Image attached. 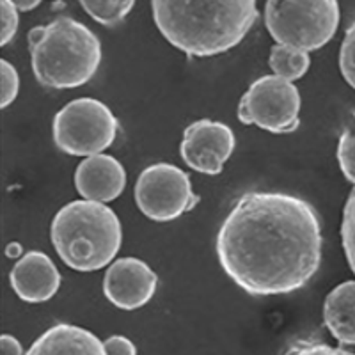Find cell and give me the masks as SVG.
Instances as JSON below:
<instances>
[{
    "instance_id": "cell-1",
    "label": "cell",
    "mask_w": 355,
    "mask_h": 355,
    "mask_svg": "<svg viewBox=\"0 0 355 355\" xmlns=\"http://www.w3.org/2000/svg\"><path fill=\"white\" fill-rule=\"evenodd\" d=\"M322 224L306 199L286 192H247L217 233L222 270L254 297L300 290L322 263Z\"/></svg>"
},
{
    "instance_id": "cell-2",
    "label": "cell",
    "mask_w": 355,
    "mask_h": 355,
    "mask_svg": "<svg viewBox=\"0 0 355 355\" xmlns=\"http://www.w3.org/2000/svg\"><path fill=\"white\" fill-rule=\"evenodd\" d=\"M151 8L162 36L189 57L230 52L258 18L256 0H151Z\"/></svg>"
},
{
    "instance_id": "cell-3",
    "label": "cell",
    "mask_w": 355,
    "mask_h": 355,
    "mask_svg": "<svg viewBox=\"0 0 355 355\" xmlns=\"http://www.w3.org/2000/svg\"><path fill=\"white\" fill-rule=\"evenodd\" d=\"M31 64L46 89H75L87 84L101 64V43L89 27L61 17L28 33Z\"/></svg>"
},
{
    "instance_id": "cell-4",
    "label": "cell",
    "mask_w": 355,
    "mask_h": 355,
    "mask_svg": "<svg viewBox=\"0 0 355 355\" xmlns=\"http://www.w3.org/2000/svg\"><path fill=\"white\" fill-rule=\"evenodd\" d=\"M50 240L66 266L77 272H96L112 263L121 249L123 226L105 202L82 199L57 211Z\"/></svg>"
},
{
    "instance_id": "cell-5",
    "label": "cell",
    "mask_w": 355,
    "mask_h": 355,
    "mask_svg": "<svg viewBox=\"0 0 355 355\" xmlns=\"http://www.w3.org/2000/svg\"><path fill=\"white\" fill-rule=\"evenodd\" d=\"M338 0H266L265 25L272 40L291 49L315 52L339 27Z\"/></svg>"
},
{
    "instance_id": "cell-6",
    "label": "cell",
    "mask_w": 355,
    "mask_h": 355,
    "mask_svg": "<svg viewBox=\"0 0 355 355\" xmlns=\"http://www.w3.org/2000/svg\"><path fill=\"white\" fill-rule=\"evenodd\" d=\"M117 117L94 98H77L55 114L52 123L53 142L71 157H93L110 148L116 141Z\"/></svg>"
},
{
    "instance_id": "cell-7",
    "label": "cell",
    "mask_w": 355,
    "mask_h": 355,
    "mask_svg": "<svg viewBox=\"0 0 355 355\" xmlns=\"http://www.w3.org/2000/svg\"><path fill=\"white\" fill-rule=\"evenodd\" d=\"M299 87L277 75H263L249 85L239 103V121L270 133H291L299 128Z\"/></svg>"
},
{
    "instance_id": "cell-8",
    "label": "cell",
    "mask_w": 355,
    "mask_h": 355,
    "mask_svg": "<svg viewBox=\"0 0 355 355\" xmlns=\"http://www.w3.org/2000/svg\"><path fill=\"white\" fill-rule=\"evenodd\" d=\"M133 199L139 210L155 222L176 220L199 201L189 174L167 162L153 164L139 174Z\"/></svg>"
},
{
    "instance_id": "cell-9",
    "label": "cell",
    "mask_w": 355,
    "mask_h": 355,
    "mask_svg": "<svg viewBox=\"0 0 355 355\" xmlns=\"http://www.w3.org/2000/svg\"><path fill=\"white\" fill-rule=\"evenodd\" d=\"M236 139L226 123L198 119L183 132L180 153L183 162L196 173L217 176L231 158Z\"/></svg>"
},
{
    "instance_id": "cell-10",
    "label": "cell",
    "mask_w": 355,
    "mask_h": 355,
    "mask_svg": "<svg viewBox=\"0 0 355 355\" xmlns=\"http://www.w3.org/2000/svg\"><path fill=\"white\" fill-rule=\"evenodd\" d=\"M158 277L146 261L139 258L116 259L103 275V295L112 306L123 311L144 307L157 293Z\"/></svg>"
},
{
    "instance_id": "cell-11",
    "label": "cell",
    "mask_w": 355,
    "mask_h": 355,
    "mask_svg": "<svg viewBox=\"0 0 355 355\" xmlns=\"http://www.w3.org/2000/svg\"><path fill=\"white\" fill-rule=\"evenodd\" d=\"M12 291L27 304H43L61 288V274L55 263L41 250H28L17 259L9 274Z\"/></svg>"
},
{
    "instance_id": "cell-12",
    "label": "cell",
    "mask_w": 355,
    "mask_h": 355,
    "mask_svg": "<svg viewBox=\"0 0 355 355\" xmlns=\"http://www.w3.org/2000/svg\"><path fill=\"white\" fill-rule=\"evenodd\" d=\"M75 189L89 201L110 202L126 189V171L116 157L100 153L87 157L75 171Z\"/></svg>"
},
{
    "instance_id": "cell-13",
    "label": "cell",
    "mask_w": 355,
    "mask_h": 355,
    "mask_svg": "<svg viewBox=\"0 0 355 355\" xmlns=\"http://www.w3.org/2000/svg\"><path fill=\"white\" fill-rule=\"evenodd\" d=\"M25 355H107L96 334L71 323H57L31 345Z\"/></svg>"
},
{
    "instance_id": "cell-14",
    "label": "cell",
    "mask_w": 355,
    "mask_h": 355,
    "mask_svg": "<svg viewBox=\"0 0 355 355\" xmlns=\"http://www.w3.org/2000/svg\"><path fill=\"white\" fill-rule=\"evenodd\" d=\"M323 322L341 347H355V281L338 284L325 297Z\"/></svg>"
},
{
    "instance_id": "cell-15",
    "label": "cell",
    "mask_w": 355,
    "mask_h": 355,
    "mask_svg": "<svg viewBox=\"0 0 355 355\" xmlns=\"http://www.w3.org/2000/svg\"><path fill=\"white\" fill-rule=\"evenodd\" d=\"M268 64H270V69L274 71V75H277L281 78H286L290 82H295L302 78L307 73V69L311 66V57L309 52L291 49V46H286V44L275 43L272 46Z\"/></svg>"
},
{
    "instance_id": "cell-16",
    "label": "cell",
    "mask_w": 355,
    "mask_h": 355,
    "mask_svg": "<svg viewBox=\"0 0 355 355\" xmlns=\"http://www.w3.org/2000/svg\"><path fill=\"white\" fill-rule=\"evenodd\" d=\"M85 12L103 27H116L121 24L137 0H78Z\"/></svg>"
},
{
    "instance_id": "cell-17",
    "label": "cell",
    "mask_w": 355,
    "mask_h": 355,
    "mask_svg": "<svg viewBox=\"0 0 355 355\" xmlns=\"http://www.w3.org/2000/svg\"><path fill=\"white\" fill-rule=\"evenodd\" d=\"M338 164L350 183H355V112H352L350 119L345 125L341 137L338 142Z\"/></svg>"
},
{
    "instance_id": "cell-18",
    "label": "cell",
    "mask_w": 355,
    "mask_h": 355,
    "mask_svg": "<svg viewBox=\"0 0 355 355\" xmlns=\"http://www.w3.org/2000/svg\"><path fill=\"white\" fill-rule=\"evenodd\" d=\"M341 243H343L345 258L348 266L355 275V183L348 194L343 208V220H341Z\"/></svg>"
},
{
    "instance_id": "cell-19",
    "label": "cell",
    "mask_w": 355,
    "mask_h": 355,
    "mask_svg": "<svg viewBox=\"0 0 355 355\" xmlns=\"http://www.w3.org/2000/svg\"><path fill=\"white\" fill-rule=\"evenodd\" d=\"M20 93V75L6 59L0 61V109H8Z\"/></svg>"
},
{
    "instance_id": "cell-20",
    "label": "cell",
    "mask_w": 355,
    "mask_h": 355,
    "mask_svg": "<svg viewBox=\"0 0 355 355\" xmlns=\"http://www.w3.org/2000/svg\"><path fill=\"white\" fill-rule=\"evenodd\" d=\"M339 69L352 89H355V21L345 33L343 43L339 49Z\"/></svg>"
},
{
    "instance_id": "cell-21",
    "label": "cell",
    "mask_w": 355,
    "mask_h": 355,
    "mask_svg": "<svg viewBox=\"0 0 355 355\" xmlns=\"http://www.w3.org/2000/svg\"><path fill=\"white\" fill-rule=\"evenodd\" d=\"M18 8L11 0H0V44L6 46L11 43L12 37L17 36L20 17H18Z\"/></svg>"
},
{
    "instance_id": "cell-22",
    "label": "cell",
    "mask_w": 355,
    "mask_h": 355,
    "mask_svg": "<svg viewBox=\"0 0 355 355\" xmlns=\"http://www.w3.org/2000/svg\"><path fill=\"white\" fill-rule=\"evenodd\" d=\"M284 355H355L350 348L345 347H331L325 343H299L293 345Z\"/></svg>"
},
{
    "instance_id": "cell-23",
    "label": "cell",
    "mask_w": 355,
    "mask_h": 355,
    "mask_svg": "<svg viewBox=\"0 0 355 355\" xmlns=\"http://www.w3.org/2000/svg\"><path fill=\"white\" fill-rule=\"evenodd\" d=\"M105 345L107 355H137V347L132 339L125 338V336L114 334L103 341Z\"/></svg>"
},
{
    "instance_id": "cell-24",
    "label": "cell",
    "mask_w": 355,
    "mask_h": 355,
    "mask_svg": "<svg viewBox=\"0 0 355 355\" xmlns=\"http://www.w3.org/2000/svg\"><path fill=\"white\" fill-rule=\"evenodd\" d=\"M0 354L2 355H24V347L15 336L2 334L0 336Z\"/></svg>"
},
{
    "instance_id": "cell-25",
    "label": "cell",
    "mask_w": 355,
    "mask_h": 355,
    "mask_svg": "<svg viewBox=\"0 0 355 355\" xmlns=\"http://www.w3.org/2000/svg\"><path fill=\"white\" fill-rule=\"evenodd\" d=\"M11 2L17 6L18 11H21V12L33 11V9H36L37 6L41 4V0H11Z\"/></svg>"
},
{
    "instance_id": "cell-26",
    "label": "cell",
    "mask_w": 355,
    "mask_h": 355,
    "mask_svg": "<svg viewBox=\"0 0 355 355\" xmlns=\"http://www.w3.org/2000/svg\"><path fill=\"white\" fill-rule=\"evenodd\" d=\"M21 249H24V247H21L20 243H11V245H8V249H6V254H8L9 258H17L18 254H21Z\"/></svg>"
}]
</instances>
